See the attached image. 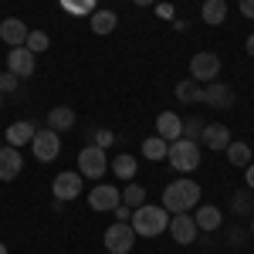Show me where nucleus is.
<instances>
[{"label": "nucleus", "instance_id": "f257e3e1", "mask_svg": "<svg viewBox=\"0 0 254 254\" xmlns=\"http://www.w3.org/2000/svg\"><path fill=\"white\" fill-rule=\"evenodd\" d=\"M196 203H200V183H193V180H173L163 187V210L187 214Z\"/></svg>", "mask_w": 254, "mask_h": 254}, {"label": "nucleus", "instance_id": "f03ea898", "mask_svg": "<svg viewBox=\"0 0 254 254\" xmlns=\"http://www.w3.org/2000/svg\"><path fill=\"white\" fill-rule=\"evenodd\" d=\"M129 224H132L136 237H159L166 227H170V210L153 207V203H142V207H136V210H132Z\"/></svg>", "mask_w": 254, "mask_h": 254}, {"label": "nucleus", "instance_id": "7ed1b4c3", "mask_svg": "<svg viewBox=\"0 0 254 254\" xmlns=\"http://www.w3.org/2000/svg\"><path fill=\"white\" fill-rule=\"evenodd\" d=\"M166 159H170V166H173L176 173H193L196 166H200V142L180 136L176 142H170Z\"/></svg>", "mask_w": 254, "mask_h": 254}, {"label": "nucleus", "instance_id": "20e7f679", "mask_svg": "<svg viewBox=\"0 0 254 254\" xmlns=\"http://www.w3.org/2000/svg\"><path fill=\"white\" fill-rule=\"evenodd\" d=\"M109 170V149H98V146H85L78 149V173L88 180H102Z\"/></svg>", "mask_w": 254, "mask_h": 254}, {"label": "nucleus", "instance_id": "39448f33", "mask_svg": "<svg viewBox=\"0 0 254 254\" xmlns=\"http://www.w3.org/2000/svg\"><path fill=\"white\" fill-rule=\"evenodd\" d=\"M31 156L38 163H51V159L61 156V136L55 129H38L34 139H31Z\"/></svg>", "mask_w": 254, "mask_h": 254}, {"label": "nucleus", "instance_id": "423d86ee", "mask_svg": "<svg viewBox=\"0 0 254 254\" xmlns=\"http://www.w3.org/2000/svg\"><path fill=\"white\" fill-rule=\"evenodd\" d=\"M220 75V58H217L214 51H196L193 58H190V78L200 81V85H210L217 81Z\"/></svg>", "mask_w": 254, "mask_h": 254}, {"label": "nucleus", "instance_id": "0eeeda50", "mask_svg": "<svg viewBox=\"0 0 254 254\" xmlns=\"http://www.w3.org/2000/svg\"><path fill=\"white\" fill-rule=\"evenodd\" d=\"M136 248V231H132V224H112L109 231H105V251L112 254H129Z\"/></svg>", "mask_w": 254, "mask_h": 254}, {"label": "nucleus", "instance_id": "6e6552de", "mask_svg": "<svg viewBox=\"0 0 254 254\" xmlns=\"http://www.w3.org/2000/svg\"><path fill=\"white\" fill-rule=\"evenodd\" d=\"M119 203H122V190L112 187V183H95L92 190H88V207L98 210V214H105V210H116Z\"/></svg>", "mask_w": 254, "mask_h": 254}, {"label": "nucleus", "instance_id": "1a4fd4ad", "mask_svg": "<svg viewBox=\"0 0 254 254\" xmlns=\"http://www.w3.org/2000/svg\"><path fill=\"white\" fill-rule=\"evenodd\" d=\"M34 58H38V55H31L24 44H20V48H10V51H7V71L17 75L20 81L31 78V75L38 71V61H34Z\"/></svg>", "mask_w": 254, "mask_h": 254}, {"label": "nucleus", "instance_id": "9d476101", "mask_svg": "<svg viewBox=\"0 0 254 254\" xmlns=\"http://www.w3.org/2000/svg\"><path fill=\"white\" fill-rule=\"evenodd\" d=\"M51 193H55V203H64V200L81 196V173H78V170L58 173V176H55V183H51Z\"/></svg>", "mask_w": 254, "mask_h": 254}, {"label": "nucleus", "instance_id": "9b49d317", "mask_svg": "<svg viewBox=\"0 0 254 254\" xmlns=\"http://www.w3.org/2000/svg\"><path fill=\"white\" fill-rule=\"evenodd\" d=\"M170 234H173L176 244H183V248H190L200 234V227H196V220L190 214H170V227H166Z\"/></svg>", "mask_w": 254, "mask_h": 254}, {"label": "nucleus", "instance_id": "f8f14e48", "mask_svg": "<svg viewBox=\"0 0 254 254\" xmlns=\"http://www.w3.org/2000/svg\"><path fill=\"white\" fill-rule=\"evenodd\" d=\"M20 170H24V156H20L17 146H0V180L3 183H10V180H17Z\"/></svg>", "mask_w": 254, "mask_h": 254}, {"label": "nucleus", "instance_id": "ddd939ff", "mask_svg": "<svg viewBox=\"0 0 254 254\" xmlns=\"http://www.w3.org/2000/svg\"><path fill=\"white\" fill-rule=\"evenodd\" d=\"M200 142H203L207 149H214V153H224L234 139H231V129H227V126H220V122H207V126H203Z\"/></svg>", "mask_w": 254, "mask_h": 254}, {"label": "nucleus", "instance_id": "4468645a", "mask_svg": "<svg viewBox=\"0 0 254 254\" xmlns=\"http://www.w3.org/2000/svg\"><path fill=\"white\" fill-rule=\"evenodd\" d=\"M203 102L214 105V109H231L234 105V88L224 85V81H210V85H203Z\"/></svg>", "mask_w": 254, "mask_h": 254}, {"label": "nucleus", "instance_id": "2eb2a0df", "mask_svg": "<svg viewBox=\"0 0 254 254\" xmlns=\"http://www.w3.org/2000/svg\"><path fill=\"white\" fill-rule=\"evenodd\" d=\"M0 41H3L7 48H20V44L27 41V24H24L20 17L0 20Z\"/></svg>", "mask_w": 254, "mask_h": 254}, {"label": "nucleus", "instance_id": "dca6fc26", "mask_svg": "<svg viewBox=\"0 0 254 254\" xmlns=\"http://www.w3.org/2000/svg\"><path fill=\"white\" fill-rule=\"evenodd\" d=\"M156 136L166 139V142H176V139L183 136V119L176 116V112H159L156 116Z\"/></svg>", "mask_w": 254, "mask_h": 254}, {"label": "nucleus", "instance_id": "f3484780", "mask_svg": "<svg viewBox=\"0 0 254 254\" xmlns=\"http://www.w3.org/2000/svg\"><path fill=\"white\" fill-rule=\"evenodd\" d=\"M48 129H55V132H71L75 129V109H68V105H55L51 112H48Z\"/></svg>", "mask_w": 254, "mask_h": 254}, {"label": "nucleus", "instance_id": "a211bd4d", "mask_svg": "<svg viewBox=\"0 0 254 254\" xmlns=\"http://www.w3.org/2000/svg\"><path fill=\"white\" fill-rule=\"evenodd\" d=\"M34 132H38V129H34V126H31V122H24V119H20V122H10V126H7V146H27V142H31V139H34Z\"/></svg>", "mask_w": 254, "mask_h": 254}, {"label": "nucleus", "instance_id": "6ab92c4d", "mask_svg": "<svg viewBox=\"0 0 254 254\" xmlns=\"http://www.w3.org/2000/svg\"><path fill=\"white\" fill-rule=\"evenodd\" d=\"M193 210H196L193 220H196V227H200V231H217V227H220V220H224V217H220V210H217L214 203H203V207L196 203Z\"/></svg>", "mask_w": 254, "mask_h": 254}, {"label": "nucleus", "instance_id": "aec40b11", "mask_svg": "<svg viewBox=\"0 0 254 254\" xmlns=\"http://www.w3.org/2000/svg\"><path fill=\"white\" fill-rule=\"evenodd\" d=\"M112 173H116L119 180H136V173H139V159L132 156V153H122V156L112 159Z\"/></svg>", "mask_w": 254, "mask_h": 254}, {"label": "nucleus", "instance_id": "412c9836", "mask_svg": "<svg viewBox=\"0 0 254 254\" xmlns=\"http://www.w3.org/2000/svg\"><path fill=\"white\" fill-rule=\"evenodd\" d=\"M200 17L207 20L210 27L224 24V20H227V3H224V0H203V7H200Z\"/></svg>", "mask_w": 254, "mask_h": 254}, {"label": "nucleus", "instance_id": "4be33fe9", "mask_svg": "<svg viewBox=\"0 0 254 254\" xmlns=\"http://www.w3.org/2000/svg\"><path fill=\"white\" fill-rule=\"evenodd\" d=\"M116 24H119L116 10H92V31H95V34H112Z\"/></svg>", "mask_w": 254, "mask_h": 254}, {"label": "nucleus", "instance_id": "5701e85b", "mask_svg": "<svg viewBox=\"0 0 254 254\" xmlns=\"http://www.w3.org/2000/svg\"><path fill=\"white\" fill-rule=\"evenodd\" d=\"M176 98H180V102H187V105H190V102H203V85L193 81V78L180 81V85H176Z\"/></svg>", "mask_w": 254, "mask_h": 254}, {"label": "nucleus", "instance_id": "b1692460", "mask_svg": "<svg viewBox=\"0 0 254 254\" xmlns=\"http://www.w3.org/2000/svg\"><path fill=\"white\" fill-rule=\"evenodd\" d=\"M166 153H170V142L159 136H149L146 142H142V156L153 159V163H159V159H166Z\"/></svg>", "mask_w": 254, "mask_h": 254}, {"label": "nucleus", "instance_id": "393cba45", "mask_svg": "<svg viewBox=\"0 0 254 254\" xmlns=\"http://www.w3.org/2000/svg\"><path fill=\"white\" fill-rule=\"evenodd\" d=\"M224 153L231 159V166H251V146L248 142H231Z\"/></svg>", "mask_w": 254, "mask_h": 254}, {"label": "nucleus", "instance_id": "a878e982", "mask_svg": "<svg viewBox=\"0 0 254 254\" xmlns=\"http://www.w3.org/2000/svg\"><path fill=\"white\" fill-rule=\"evenodd\" d=\"M24 48L31 51V55H44L48 48H51V41L44 31H27V41H24Z\"/></svg>", "mask_w": 254, "mask_h": 254}, {"label": "nucleus", "instance_id": "bb28decb", "mask_svg": "<svg viewBox=\"0 0 254 254\" xmlns=\"http://www.w3.org/2000/svg\"><path fill=\"white\" fill-rule=\"evenodd\" d=\"M122 203H126V207H132V210H136V207H142V203H146V187L129 183V187L122 190Z\"/></svg>", "mask_w": 254, "mask_h": 254}, {"label": "nucleus", "instance_id": "cd10ccee", "mask_svg": "<svg viewBox=\"0 0 254 254\" xmlns=\"http://www.w3.org/2000/svg\"><path fill=\"white\" fill-rule=\"evenodd\" d=\"M61 7H64L68 14H75V17H92L95 0H61Z\"/></svg>", "mask_w": 254, "mask_h": 254}, {"label": "nucleus", "instance_id": "c85d7f7f", "mask_svg": "<svg viewBox=\"0 0 254 254\" xmlns=\"http://www.w3.org/2000/svg\"><path fill=\"white\" fill-rule=\"evenodd\" d=\"M203 119H190V122H183V139H193V142H200V136H203Z\"/></svg>", "mask_w": 254, "mask_h": 254}, {"label": "nucleus", "instance_id": "c756f323", "mask_svg": "<svg viewBox=\"0 0 254 254\" xmlns=\"http://www.w3.org/2000/svg\"><path fill=\"white\" fill-rule=\"evenodd\" d=\"M116 142V132L112 129H92V146H98V149H109Z\"/></svg>", "mask_w": 254, "mask_h": 254}, {"label": "nucleus", "instance_id": "7c9ffc66", "mask_svg": "<svg viewBox=\"0 0 254 254\" xmlns=\"http://www.w3.org/2000/svg\"><path fill=\"white\" fill-rule=\"evenodd\" d=\"M17 85H20V78H17V75H10V71H3V75H0V92H3V95L17 92Z\"/></svg>", "mask_w": 254, "mask_h": 254}, {"label": "nucleus", "instance_id": "2f4dec72", "mask_svg": "<svg viewBox=\"0 0 254 254\" xmlns=\"http://www.w3.org/2000/svg\"><path fill=\"white\" fill-rule=\"evenodd\" d=\"M112 214H116V220H119V224H129V217H132V207H126V203H119V207L112 210Z\"/></svg>", "mask_w": 254, "mask_h": 254}, {"label": "nucleus", "instance_id": "473e14b6", "mask_svg": "<svg viewBox=\"0 0 254 254\" xmlns=\"http://www.w3.org/2000/svg\"><path fill=\"white\" fill-rule=\"evenodd\" d=\"M237 7H241V14L248 20H254V0H237Z\"/></svg>", "mask_w": 254, "mask_h": 254}, {"label": "nucleus", "instance_id": "72a5a7b5", "mask_svg": "<svg viewBox=\"0 0 254 254\" xmlns=\"http://www.w3.org/2000/svg\"><path fill=\"white\" fill-rule=\"evenodd\" d=\"M244 183H248V190H254V163L244 166Z\"/></svg>", "mask_w": 254, "mask_h": 254}, {"label": "nucleus", "instance_id": "f704fd0d", "mask_svg": "<svg viewBox=\"0 0 254 254\" xmlns=\"http://www.w3.org/2000/svg\"><path fill=\"white\" fill-rule=\"evenodd\" d=\"M244 51H248V55H251V58H254V34H251V38H248V41H244Z\"/></svg>", "mask_w": 254, "mask_h": 254}, {"label": "nucleus", "instance_id": "c9c22d12", "mask_svg": "<svg viewBox=\"0 0 254 254\" xmlns=\"http://www.w3.org/2000/svg\"><path fill=\"white\" fill-rule=\"evenodd\" d=\"M136 7H149V3H156V0H132Z\"/></svg>", "mask_w": 254, "mask_h": 254}, {"label": "nucleus", "instance_id": "e433bc0d", "mask_svg": "<svg viewBox=\"0 0 254 254\" xmlns=\"http://www.w3.org/2000/svg\"><path fill=\"white\" fill-rule=\"evenodd\" d=\"M0 254H7V244H3V241H0Z\"/></svg>", "mask_w": 254, "mask_h": 254}, {"label": "nucleus", "instance_id": "4c0bfd02", "mask_svg": "<svg viewBox=\"0 0 254 254\" xmlns=\"http://www.w3.org/2000/svg\"><path fill=\"white\" fill-rule=\"evenodd\" d=\"M0 109H3V92H0Z\"/></svg>", "mask_w": 254, "mask_h": 254}, {"label": "nucleus", "instance_id": "58836bf2", "mask_svg": "<svg viewBox=\"0 0 254 254\" xmlns=\"http://www.w3.org/2000/svg\"><path fill=\"white\" fill-rule=\"evenodd\" d=\"M224 3H231V0H224Z\"/></svg>", "mask_w": 254, "mask_h": 254}, {"label": "nucleus", "instance_id": "ea45409f", "mask_svg": "<svg viewBox=\"0 0 254 254\" xmlns=\"http://www.w3.org/2000/svg\"><path fill=\"white\" fill-rule=\"evenodd\" d=\"M105 254H112V251H105Z\"/></svg>", "mask_w": 254, "mask_h": 254}, {"label": "nucleus", "instance_id": "a19ab883", "mask_svg": "<svg viewBox=\"0 0 254 254\" xmlns=\"http://www.w3.org/2000/svg\"><path fill=\"white\" fill-rule=\"evenodd\" d=\"M251 231H254V224H251Z\"/></svg>", "mask_w": 254, "mask_h": 254}, {"label": "nucleus", "instance_id": "79ce46f5", "mask_svg": "<svg viewBox=\"0 0 254 254\" xmlns=\"http://www.w3.org/2000/svg\"><path fill=\"white\" fill-rule=\"evenodd\" d=\"M129 254H132V251H129Z\"/></svg>", "mask_w": 254, "mask_h": 254}]
</instances>
